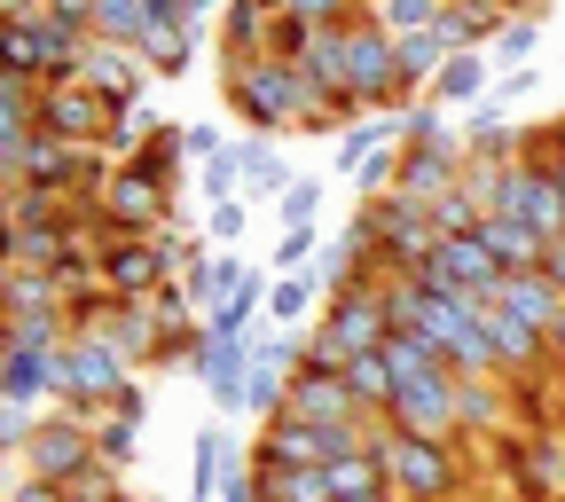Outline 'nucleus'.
Masks as SVG:
<instances>
[{
	"mask_svg": "<svg viewBox=\"0 0 565 502\" xmlns=\"http://www.w3.org/2000/svg\"><path fill=\"white\" fill-rule=\"evenodd\" d=\"M315 322H322V330L338 338V353H345V362H353V353H377V345L393 338V307H385V275H370V282H345V291H330Z\"/></svg>",
	"mask_w": 565,
	"mask_h": 502,
	"instance_id": "obj_7",
	"label": "nucleus"
},
{
	"mask_svg": "<svg viewBox=\"0 0 565 502\" xmlns=\"http://www.w3.org/2000/svg\"><path fill=\"white\" fill-rule=\"evenodd\" d=\"M244 221H252V204L244 196H228V204H212V221H204V236L221 244V252H236V236H244Z\"/></svg>",
	"mask_w": 565,
	"mask_h": 502,
	"instance_id": "obj_40",
	"label": "nucleus"
},
{
	"mask_svg": "<svg viewBox=\"0 0 565 502\" xmlns=\"http://www.w3.org/2000/svg\"><path fill=\"white\" fill-rule=\"evenodd\" d=\"M393 55H401V79H408V87L424 95V87L440 79V63H448L456 47L440 40V24H424V32H401V40H393Z\"/></svg>",
	"mask_w": 565,
	"mask_h": 502,
	"instance_id": "obj_30",
	"label": "nucleus"
},
{
	"mask_svg": "<svg viewBox=\"0 0 565 502\" xmlns=\"http://www.w3.org/2000/svg\"><path fill=\"white\" fill-rule=\"evenodd\" d=\"M47 17L71 24V32H95V0H47Z\"/></svg>",
	"mask_w": 565,
	"mask_h": 502,
	"instance_id": "obj_43",
	"label": "nucleus"
},
{
	"mask_svg": "<svg viewBox=\"0 0 565 502\" xmlns=\"http://www.w3.org/2000/svg\"><path fill=\"white\" fill-rule=\"evenodd\" d=\"M244 370H252V338H204L196 377H204L212 408H244Z\"/></svg>",
	"mask_w": 565,
	"mask_h": 502,
	"instance_id": "obj_15",
	"label": "nucleus"
},
{
	"mask_svg": "<svg viewBox=\"0 0 565 502\" xmlns=\"http://www.w3.org/2000/svg\"><path fill=\"white\" fill-rule=\"evenodd\" d=\"M0 79L40 87V24L32 17H0Z\"/></svg>",
	"mask_w": 565,
	"mask_h": 502,
	"instance_id": "obj_32",
	"label": "nucleus"
},
{
	"mask_svg": "<svg viewBox=\"0 0 565 502\" xmlns=\"http://www.w3.org/2000/svg\"><path fill=\"white\" fill-rule=\"evenodd\" d=\"M221 9H228V0H181V17H189V24H196V32H204V24H212V17H221Z\"/></svg>",
	"mask_w": 565,
	"mask_h": 502,
	"instance_id": "obj_47",
	"label": "nucleus"
},
{
	"mask_svg": "<svg viewBox=\"0 0 565 502\" xmlns=\"http://www.w3.org/2000/svg\"><path fill=\"white\" fill-rule=\"evenodd\" d=\"M440 110H456V103H487V47H463V55H448L440 63V79L424 87Z\"/></svg>",
	"mask_w": 565,
	"mask_h": 502,
	"instance_id": "obj_28",
	"label": "nucleus"
},
{
	"mask_svg": "<svg viewBox=\"0 0 565 502\" xmlns=\"http://www.w3.org/2000/svg\"><path fill=\"white\" fill-rule=\"evenodd\" d=\"M118 126V110L87 87V79H71V87H40V133L55 141H87V150H103V133Z\"/></svg>",
	"mask_w": 565,
	"mask_h": 502,
	"instance_id": "obj_10",
	"label": "nucleus"
},
{
	"mask_svg": "<svg viewBox=\"0 0 565 502\" xmlns=\"http://www.w3.org/2000/svg\"><path fill=\"white\" fill-rule=\"evenodd\" d=\"M557 196H565V158H557Z\"/></svg>",
	"mask_w": 565,
	"mask_h": 502,
	"instance_id": "obj_51",
	"label": "nucleus"
},
{
	"mask_svg": "<svg viewBox=\"0 0 565 502\" xmlns=\"http://www.w3.org/2000/svg\"><path fill=\"white\" fill-rule=\"evenodd\" d=\"M456 370L448 377H433V385H401L393 393V408H385V424L393 432H416V440H463V424H456Z\"/></svg>",
	"mask_w": 565,
	"mask_h": 502,
	"instance_id": "obj_11",
	"label": "nucleus"
},
{
	"mask_svg": "<svg viewBox=\"0 0 565 502\" xmlns=\"http://www.w3.org/2000/svg\"><path fill=\"white\" fill-rule=\"evenodd\" d=\"M385 150H401V118H393V110H362V118L338 133V173H362V165L385 158Z\"/></svg>",
	"mask_w": 565,
	"mask_h": 502,
	"instance_id": "obj_23",
	"label": "nucleus"
},
{
	"mask_svg": "<svg viewBox=\"0 0 565 502\" xmlns=\"http://www.w3.org/2000/svg\"><path fill=\"white\" fill-rule=\"evenodd\" d=\"M95 338H110L134 370H150V353H158V307L150 299H110V314L95 322Z\"/></svg>",
	"mask_w": 565,
	"mask_h": 502,
	"instance_id": "obj_17",
	"label": "nucleus"
},
{
	"mask_svg": "<svg viewBox=\"0 0 565 502\" xmlns=\"http://www.w3.org/2000/svg\"><path fill=\"white\" fill-rule=\"evenodd\" d=\"M275 9H282V0H275Z\"/></svg>",
	"mask_w": 565,
	"mask_h": 502,
	"instance_id": "obj_52",
	"label": "nucleus"
},
{
	"mask_svg": "<svg viewBox=\"0 0 565 502\" xmlns=\"http://www.w3.org/2000/svg\"><path fill=\"white\" fill-rule=\"evenodd\" d=\"M487 338H494V370H503V385H519V377H550V330L542 322H526V314H511V307H494L487 299Z\"/></svg>",
	"mask_w": 565,
	"mask_h": 502,
	"instance_id": "obj_12",
	"label": "nucleus"
},
{
	"mask_svg": "<svg viewBox=\"0 0 565 502\" xmlns=\"http://www.w3.org/2000/svg\"><path fill=\"white\" fill-rule=\"evenodd\" d=\"M479 236H487V252H494V267H503V275H534V267H542V252H550L526 221H511V212H487Z\"/></svg>",
	"mask_w": 565,
	"mask_h": 502,
	"instance_id": "obj_22",
	"label": "nucleus"
},
{
	"mask_svg": "<svg viewBox=\"0 0 565 502\" xmlns=\"http://www.w3.org/2000/svg\"><path fill=\"white\" fill-rule=\"evenodd\" d=\"M282 416H299V424H353V393H345V377H330V370H299Z\"/></svg>",
	"mask_w": 565,
	"mask_h": 502,
	"instance_id": "obj_18",
	"label": "nucleus"
},
{
	"mask_svg": "<svg viewBox=\"0 0 565 502\" xmlns=\"http://www.w3.org/2000/svg\"><path fill=\"white\" fill-rule=\"evenodd\" d=\"M236 165H244V204H275L282 189H291V173H282V150H275V133L236 141Z\"/></svg>",
	"mask_w": 565,
	"mask_h": 502,
	"instance_id": "obj_25",
	"label": "nucleus"
},
{
	"mask_svg": "<svg viewBox=\"0 0 565 502\" xmlns=\"http://www.w3.org/2000/svg\"><path fill=\"white\" fill-rule=\"evenodd\" d=\"M338 377H345V393H353V416H385V408H393V370H385V353H353Z\"/></svg>",
	"mask_w": 565,
	"mask_h": 502,
	"instance_id": "obj_31",
	"label": "nucleus"
},
{
	"mask_svg": "<svg viewBox=\"0 0 565 502\" xmlns=\"http://www.w3.org/2000/svg\"><path fill=\"white\" fill-rule=\"evenodd\" d=\"M315 299H330L315 275H275V282H267V314H259V330H307V322H315V314H307Z\"/></svg>",
	"mask_w": 565,
	"mask_h": 502,
	"instance_id": "obj_27",
	"label": "nucleus"
},
{
	"mask_svg": "<svg viewBox=\"0 0 565 502\" xmlns=\"http://www.w3.org/2000/svg\"><path fill=\"white\" fill-rule=\"evenodd\" d=\"M377 463H385V487H393L401 502H456V494H463V456H456V440L385 432V440H377Z\"/></svg>",
	"mask_w": 565,
	"mask_h": 502,
	"instance_id": "obj_3",
	"label": "nucleus"
},
{
	"mask_svg": "<svg viewBox=\"0 0 565 502\" xmlns=\"http://www.w3.org/2000/svg\"><path fill=\"white\" fill-rule=\"evenodd\" d=\"M252 479H259V502H330V471L322 463H252Z\"/></svg>",
	"mask_w": 565,
	"mask_h": 502,
	"instance_id": "obj_24",
	"label": "nucleus"
},
{
	"mask_svg": "<svg viewBox=\"0 0 565 502\" xmlns=\"http://www.w3.org/2000/svg\"><path fill=\"white\" fill-rule=\"evenodd\" d=\"M0 393L24 400V408H47V400H55V353H47V345L0 353Z\"/></svg>",
	"mask_w": 565,
	"mask_h": 502,
	"instance_id": "obj_20",
	"label": "nucleus"
},
{
	"mask_svg": "<svg viewBox=\"0 0 565 502\" xmlns=\"http://www.w3.org/2000/svg\"><path fill=\"white\" fill-rule=\"evenodd\" d=\"M463 173H471V158H463V133L448 126V133H433V141H408L401 150V196L408 204H440V196H456L463 189Z\"/></svg>",
	"mask_w": 565,
	"mask_h": 502,
	"instance_id": "obj_8",
	"label": "nucleus"
},
{
	"mask_svg": "<svg viewBox=\"0 0 565 502\" xmlns=\"http://www.w3.org/2000/svg\"><path fill=\"white\" fill-rule=\"evenodd\" d=\"M17 259V221H9V204H0V267Z\"/></svg>",
	"mask_w": 565,
	"mask_h": 502,
	"instance_id": "obj_48",
	"label": "nucleus"
},
{
	"mask_svg": "<svg viewBox=\"0 0 565 502\" xmlns=\"http://www.w3.org/2000/svg\"><path fill=\"white\" fill-rule=\"evenodd\" d=\"M542 275H550V291H557V299H565V236H557V244H550V252H542Z\"/></svg>",
	"mask_w": 565,
	"mask_h": 502,
	"instance_id": "obj_46",
	"label": "nucleus"
},
{
	"mask_svg": "<svg viewBox=\"0 0 565 502\" xmlns=\"http://www.w3.org/2000/svg\"><path fill=\"white\" fill-rule=\"evenodd\" d=\"M322 471H330V502H353V494H393V487H385L377 448H370V456H338V463H322Z\"/></svg>",
	"mask_w": 565,
	"mask_h": 502,
	"instance_id": "obj_33",
	"label": "nucleus"
},
{
	"mask_svg": "<svg viewBox=\"0 0 565 502\" xmlns=\"http://www.w3.org/2000/svg\"><path fill=\"white\" fill-rule=\"evenodd\" d=\"M315 252H322V244H315V228H282V236H275V275H299Z\"/></svg>",
	"mask_w": 565,
	"mask_h": 502,
	"instance_id": "obj_42",
	"label": "nucleus"
},
{
	"mask_svg": "<svg viewBox=\"0 0 565 502\" xmlns=\"http://www.w3.org/2000/svg\"><path fill=\"white\" fill-rule=\"evenodd\" d=\"M87 87L126 118L141 110V95H150V63H141V47H118V40H87Z\"/></svg>",
	"mask_w": 565,
	"mask_h": 502,
	"instance_id": "obj_13",
	"label": "nucleus"
},
{
	"mask_svg": "<svg viewBox=\"0 0 565 502\" xmlns=\"http://www.w3.org/2000/svg\"><path fill=\"white\" fill-rule=\"evenodd\" d=\"M494 307H511V314H526V322H542V330L565 314V299L550 291L542 267H534V275H503V282H494Z\"/></svg>",
	"mask_w": 565,
	"mask_h": 502,
	"instance_id": "obj_29",
	"label": "nucleus"
},
{
	"mask_svg": "<svg viewBox=\"0 0 565 502\" xmlns=\"http://www.w3.org/2000/svg\"><path fill=\"white\" fill-rule=\"evenodd\" d=\"M221 87H228V110H236L252 133H282V126L299 133V118H307V87H299V63H291V55L228 63Z\"/></svg>",
	"mask_w": 565,
	"mask_h": 502,
	"instance_id": "obj_1",
	"label": "nucleus"
},
{
	"mask_svg": "<svg viewBox=\"0 0 565 502\" xmlns=\"http://www.w3.org/2000/svg\"><path fill=\"white\" fill-rule=\"evenodd\" d=\"M315 212H322V181H291L275 196V221L282 228H315Z\"/></svg>",
	"mask_w": 565,
	"mask_h": 502,
	"instance_id": "obj_39",
	"label": "nucleus"
},
{
	"mask_svg": "<svg viewBox=\"0 0 565 502\" xmlns=\"http://www.w3.org/2000/svg\"><path fill=\"white\" fill-rule=\"evenodd\" d=\"M275 0H228L221 9V55L228 63H259V55H275Z\"/></svg>",
	"mask_w": 565,
	"mask_h": 502,
	"instance_id": "obj_14",
	"label": "nucleus"
},
{
	"mask_svg": "<svg viewBox=\"0 0 565 502\" xmlns=\"http://www.w3.org/2000/svg\"><path fill=\"white\" fill-rule=\"evenodd\" d=\"M534 40H542V9L503 17V32H494V55H534Z\"/></svg>",
	"mask_w": 565,
	"mask_h": 502,
	"instance_id": "obj_41",
	"label": "nucleus"
},
{
	"mask_svg": "<svg viewBox=\"0 0 565 502\" xmlns=\"http://www.w3.org/2000/svg\"><path fill=\"white\" fill-rule=\"evenodd\" d=\"M181 133H189V158H196V165L228 150V141H221V126H181Z\"/></svg>",
	"mask_w": 565,
	"mask_h": 502,
	"instance_id": "obj_44",
	"label": "nucleus"
},
{
	"mask_svg": "<svg viewBox=\"0 0 565 502\" xmlns=\"http://www.w3.org/2000/svg\"><path fill=\"white\" fill-rule=\"evenodd\" d=\"M32 424H40V408H24V400H9V393H0V463H17V456H24Z\"/></svg>",
	"mask_w": 565,
	"mask_h": 502,
	"instance_id": "obj_38",
	"label": "nucleus"
},
{
	"mask_svg": "<svg viewBox=\"0 0 565 502\" xmlns=\"http://www.w3.org/2000/svg\"><path fill=\"white\" fill-rule=\"evenodd\" d=\"M503 9H511V17H526V9H550V0H503Z\"/></svg>",
	"mask_w": 565,
	"mask_h": 502,
	"instance_id": "obj_50",
	"label": "nucleus"
},
{
	"mask_svg": "<svg viewBox=\"0 0 565 502\" xmlns=\"http://www.w3.org/2000/svg\"><path fill=\"white\" fill-rule=\"evenodd\" d=\"M63 502H134V494H126V471H110V463H87L79 479H63Z\"/></svg>",
	"mask_w": 565,
	"mask_h": 502,
	"instance_id": "obj_36",
	"label": "nucleus"
},
{
	"mask_svg": "<svg viewBox=\"0 0 565 502\" xmlns=\"http://www.w3.org/2000/svg\"><path fill=\"white\" fill-rule=\"evenodd\" d=\"M141 32H150V0H95V40L141 47Z\"/></svg>",
	"mask_w": 565,
	"mask_h": 502,
	"instance_id": "obj_34",
	"label": "nucleus"
},
{
	"mask_svg": "<svg viewBox=\"0 0 565 502\" xmlns=\"http://www.w3.org/2000/svg\"><path fill=\"white\" fill-rule=\"evenodd\" d=\"M196 40H204V32L181 24V17H173V24H150V32H141V63H150V79H181V71L196 63Z\"/></svg>",
	"mask_w": 565,
	"mask_h": 502,
	"instance_id": "obj_26",
	"label": "nucleus"
},
{
	"mask_svg": "<svg viewBox=\"0 0 565 502\" xmlns=\"http://www.w3.org/2000/svg\"><path fill=\"white\" fill-rule=\"evenodd\" d=\"M338 79H345V95L362 103V110H408V79H401V55H393V32L362 9L345 24V55H338Z\"/></svg>",
	"mask_w": 565,
	"mask_h": 502,
	"instance_id": "obj_2",
	"label": "nucleus"
},
{
	"mask_svg": "<svg viewBox=\"0 0 565 502\" xmlns=\"http://www.w3.org/2000/svg\"><path fill=\"white\" fill-rule=\"evenodd\" d=\"M236 463H244L236 432H228V424H204V432H196V448H189V502H212V487H221Z\"/></svg>",
	"mask_w": 565,
	"mask_h": 502,
	"instance_id": "obj_21",
	"label": "nucleus"
},
{
	"mask_svg": "<svg viewBox=\"0 0 565 502\" xmlns=\"http://www.w3.org/2000/svg\"><path fill=\"white\" fill-rule=\"evenodd\" d=\"M95 212H103V236H158L173 221V181L150 158H134V165H118L103 181V204Z\"/></svg>",
	"mask_w": 565,
	"mask_h": 502,
	"instance_id": "obj_4",
	"label": "nucleus"
},
{
	"mask_svg": "<svg viewBox=\"0 0 565 502\" xmlns=\"http://www.w3.org/2000/svg\"><path fill=\"white\" fill-rule=\"evenodd\" d=\"M134 385V362L110 345V338H71L63 353H55V400L63 408H110L118 393Z\"/></svg>",
	"mask_w": 565,
	"mask_h": 502,
	"instance_id": "obj_5",
	"label": "nucleus"
},
{
	"mask_svg": "<svg viewBox=\"0 0 565 502\" xmlns=\"http://www.w3.org/2000/svg\"><path fill=\"white\" fill-rule=\"evenodd\" d=\"M95 463V424H87V408H40V424H32V440H24V456H17V471L24 479H79Z\"/></svg>",
	"mask_w": 565,
	"mask_h": 502,
	"instance_id": "obj_6",
	"label": "nucleus"
},
{
	"mask_svg": "<svg viewBox=\"0 0 565 502\" xmlns=\"http://www.w3.org/2000/svg\"><path fill=\"white\" fill-rule=\"evenodd\" d=\"M181 282H189V299H196V314H212V307H228L236 291H244V282H252V267L236 259V252H196L189 267H181Z\"/></svg>",
	"mask_w": 565,
	"mask_h": 502,
	"instance_id": "obj_16",
	"label": "nucleus"
},
{
	"mask_svg": "<svg viewBox=\"0 0 565 502\" xmlns=\"http://www.w3.org/2000/svg\"><path fill=\"white\" fill-rule=\"evenodd\" d=\"M181 259L166 236H103V282H110V299H150L158 282H173Z\"/></svg>",
	"mask_w": 565,
	"mask_h": 502,
	"instance_id": "obj_9",
	"label": "nucleus"
},
{
	"mask_svg": "<svg viewBox=\"0 0 565 502\" xmlns=\"http://www.w3.org/2000/svg\"><path fill=\"white\" fill-rule=\"evenodd\" d=\"M221 502H259V479H252V471H244V463H236V471H228V479H221Z\"/></svg>",
	"mask_w": 565,
	"mask_h": 502,
	"instance_id": "obj_45",
	"label": "nucleus"
},
{
	"mask_svg": "<svg viewBox=\"0 0 565 502\" xmlns=\"http://www.w3.org/2000/svg\"><path fill=\"white\" fill-rule=\"evenodd\" d=\"M433 221H440V236H479L487 204H479L471 189H456V196H440V204H433Z\"/></svg>",
	"mask_w": 565,
	"mask_h": 502,
	"instance_id": "obj_37",
	"label": "nucleus"
},
{
	"mask_svg": "<svg viewBox=\"0 0 565 502\" xmlns=\"http://www.w3.org/2000/svg\"><path fill=\"white\" fill-rule=\"evenodd\" d=\"M503 416H511V385H503V377H463V385H456L463 440H494V432H503Z\"/></svg>",
	"mask_w": 565,
	"mask_h": 502,
	"instance_id": "obj_19",
	"label": "nucleus"
},
{
	"mask_svg": "<svg viewBox=\"0 0 565 502\" xmlns=\"http://www.w3.org/2000/svg\"><path fill=\"white\" fill-rule=\"evenodd\" d=\"M550 370H557V377H565V314H557V322H550Z\"/></svg>",
	"mask_w": 565,
	"mask_h": 502,
	"instance_id": "obj_49",
	"label": "nucleus"
},
{
	"mask_svg": "<svg viewBox=\"0 0 565 502\" xmlns=\"http://www.w3.org/2000/svg\"><path fill=\"white\" fill-rule=\"evenodd\" d=\"M362 9L401 40V32H424V24H440V9H448V0H362Z\"/></svg>",
	"mask_w": 565,
	"mask_h": 502,
	"instance_id": "obj_35",
	"label": "nucleus"
}]
</instances>
